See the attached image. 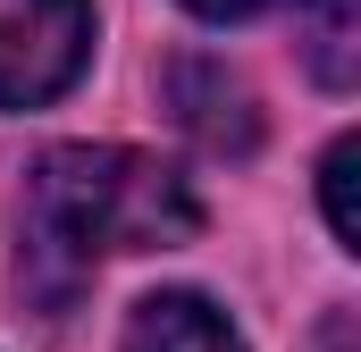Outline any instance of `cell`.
<instances>
[{
    "label": "cell",
    "mask_w": 361,
    "mask_h": 352,
    "mask_svg": "<svg viewBox=\"0 0 361 352\" xmlns=\"http://www.w3.org/2000/svg\"><path fill=\"white\" fill-rule=\"evenodd\" d=\"M193 227L202 201L169 160L126 143H68L17 201V285L42 310H68L101 252H169Z\"/></svg>",
    "instance_id": "cell-1"
},
{
    "label": "cell",
    "mask_w": 361,
    "mask_h": 352,
    "mask_svg": "<svg viewBox=\"0 0 361 352\" xmlns=\"http://www.w3.org/2000/svg\"><path fill=\"white\" fill-rule=\"evenodd\" d=\"M92 59V0H0V109H42Z\"/></svg>",
    "instance_id": "cell-2"
},
{
    "label": "cell",
    "mask_w": 361,
    "mask_h": 352,
    "mask_svg": "<svg viewBox=\"0 0 361 352\" xmlns=\"http://www.w3.org/2000/svg\"><path fill=\"white\" fill-rule=\"evenodd\" d=\"M126 352H244V336L202 294H143L126 319Z\"/></svg>",
    "instance_id": "cell-3"
},
{
    "label": "cell",
    "mask_w": 361,
    "mask_h": 352,
    "mask_svg": "<svg viewBox=\"0 0 361 352\" xmlns=\"http://www.w3.org/2000/svg\"><path fill=\"white\" fill-rule=\"evenodd\" d=\"M169 92H177V109H185V126L210 143V151H252V92L235 84L227 68H210V59H185L177 76H169Z\"/></svg>",
    "instance_id": "cell-4"
},
{
    "label": "cell",
    "mask_w": 361,
    "mask_h": 352,
    "mask_svg": "<svg viewBox=\"0 0 361 352\" xmlns=\"http://www.w3.org/2000/svg\"><path fill=\"white\" fill-rule=\"evenodd\" d=\"M302 59L328 92H353L361 76V0H302Z\"/></svg>",
    "instance_id": "cell-5"
},
{
    "label": "cell",
    "mask_w": 361,
    "mask_h": 352,
    "mask_svg": "<svg viewBox=\"0 0 361 352\" xmlns=\"http://www.w3.org/2000/svg\"><path fill=\"white\" fill-rule=\"evenodd\" d=\"M353 168H361V143H353V134H336V143H328V160H319V201H328V227H336V244H345V252H361Z\"/></svg>",
    "instance_id": "cell-6"
},
{
    "label": "cell",
    "mask_w": 361,
    "mask_h": 352,
    "mask_svg": "<svg viewBox=\"0 0 361 352\" xmlns=\"http://www.w3.org/2000/svg\"><path fill=\"white\" fill-rule=\"evenodd\" d=\"M185 8H193V17H219V25H227V17H252V8H269V0H185Z\"/></svg>",
    "instance_id": "cell-7"
}]
</instances>
